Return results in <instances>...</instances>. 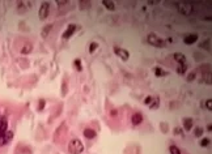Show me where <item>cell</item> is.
Listing matches in <instances>:
<instances>
[{
    "label": "cell",
    "mask_w": 212,
    "mask_h": 154,
    "mask_svg": "<svg viewBox=\"0 0 212 154\" xmlns=\"http://www.w3.org/2000/svg\"><path fill=\"white\" fill-rule=\"evenodd\" d=\"M68 152L71 154H81L84 152V145L79 138H72L68 144Z\"/></svg>",
    "instance_id": "6da1fadb"
},
{
    "label": "cell",
    "mask_w": 212,
    "mask_h": 154,
    "mask_svg": "<svg viewBox=\"0 0 212 154\" xmlns=\"http://www.w3.org/2000/svg\"><path fill=\"white\" fill-rule=\"evenodd\" d=\"M147 42H148L149 45L154 46V47H165V46H166V42H165L164 39H161L160 37H157L156 34H149L148 37H147Z\"/></svg>",
    "instance_id": "7a4b0ae2"
},
{
    "label": "cell",
    "mask_w": 212,
    "mask_h": 154,
    "mask_svg": "<svg viewBox=\"0 0 212 154\" xmlns=\"http://www.w3.org/2000/svg\"><path fill=\"white\" fill-rule=\"evenodd\" d=\"M49 12H50V4L47 1H43L41 4V8H39V12H38L39 20H46V19H47Z\"/></svg>",
    "instance_id": "3957f363"
},
{
    "label": "cell",
    "mask_w": 212,
    "mask_h": 154,
    "mask_svg": "<svg viewBox=\"0 0 212 154\" xmlns=\"http://www.w3.org/2000/svg\"><path fill=\"white\" fill-rule=\"evenodd\" d=\"M177 7H178L179 12H181L182 15H185V16H189V15H191V13H193L191 4H187V3H178Z\"/></svg>",
    "instance_id": "277c9868"
},
{
    "label": "cell",
    "mask_w": 212,
    "mask_h": 154,
    "mask_svg": "<svg viewBox=\"0 0 212 154\" xmlns=\"http://www.w3.org/2000/svg\"><path fill=\"white\" fill-rule=\"evenodd\" d=\"M12 138H13V132L12 131H7L3 136H0V146L8 144L9 141H12Z\"/></svg>",
    "instance_id": "5b68a950"
},
{
    "label": "cell",
    "mask_w": 212,
    "mask_h": 154,
    "mask_svg": "<svg viewBox=\"0 0 212 154\" xmlns=\"http://www.w3.org/2000/svg\"><path fill=\"white\" fill-rule=\"evenodd\" d=\"M114 52H115L122 60H124V62H126V60L130 59V54H128V51H126V50H123V48L114 47Z\"/></svg>",
    "instance_id": "8992f818"
},
{
    "label": "cell",
    "mask_w": 212,
    "mask_h": 154,
    "mask_svg": "<svg viewBox=\"0 0 212 154\" xmlns=\"http://www.w3.org/2000/svg\"><path fill=\"white\" fill-rule=\"evenodd\" d=\"M76 31V25H73V24H71V25H68V28H67V30L63 33V38L64 39H68V38H71L73 35V33Z\"/></svg>",
    "instance_id": "52a82bcc"
},
{
    "label": "cell",
    "mask_w": 212,
    "mask_h": 154,
    "mask_svg": "<svg viewBox=\"0 0 212 154\" xmlns=\"http://www.w3.org/2000/svg\"><path fill=\"white\" fill-rule=\"evenodd\" d=\"M131 123L134 124V125L142 124L143 123V115L140 112H135L134 115H132V118H131Z\"/></svg>",
    "instance_id": "ba28073f"
},
{
    "label": "cell",
    "mask_w": 212,
    "mask_h": 154,
    "mask_svg": "<svg viewBox=\"0 0 212 154\" xmlns=\"http://www.w3.org/2000/svg\"><path fill=\"white\" fill-rule=\"evenodd\" d=\"M198 41V34H189V35H186L185 39H183V42H185L186 45H193V43H195V42Z\"/></svg>",
    "instance_id": "9c48e42d"
},
{
    "label": "cell",
    "mask_w": 212,
    "mask_h": 154,
    "mask_svg": "<svg viewBox=\"0 0 212 154\" xmlns=\"http://www.w3.org/2000/svg\"><path fill=\"white\" fill-rule=\"evenodd\" d=\"M173 58H174V60H177V62H178V65L187 64V63H186V56L183 55V54H181V52H175L173 55Z\"/></svg>",
    "instance_id": "30bf717a"
},
{
    "label": "cell",
    "mask_w": 212,
    "mask_h": 154,
    "mask_svg": "<svg viewBox=\"0 0 212 154\" xmlns=\"http://www.w3.org/2000/svg\"><path fill=\"white\" fill-rule=\"evenodd\" d=\"M7 131H8V123H7V119L5 118H1V119H0V136H3Z\"/></svg>",
    "instance_id": "8fae6325"
},
{
    "label": "cell",
    "mask_w": 212,
    "mask_h": 154,
    "mask_svg": "<svg viewBox=\"0 0 212 154\" xmlns=\"http://www.w3.org/2000/svg\"><path fill=\"white\" fill-rule=\"evenodd\" d=\"M193 125H194V120L191 119V118H185V119H183V128H185L186 131L191 129Z\"/></svg>",
    "instance_id": "7c38bea8"
},
{
    "label": "cell",
    "mask_w": 212,
    "mask_h": 154,
    "mask_svg": "<svg viewBox=\"0 0 212 154\" xmlns=\"http://www.w3.org/2000/svg\"><path fill=\"white\" fill-rule=\"evenodd\" d=\"M84 136L87 138H94L96 137V131L94 129H91V128H87V129H84Z\"/></svg>",
    "instance_id": "4fadbf2b"
},
{
    "label": "cell",
    "mask_w": 212,
    "mask_h": 154,
    "mask_svg": "<svg viewBox=\"0 0 212 154\" xmlns=\"http://www.w3.org/2000/svg\"><path fill=\"white\" fill-rule=\"evenodd\" d=\"M199 47L207 50V51H210V50H211V41H210V39H206L204 42H200V43H199Z\"/></svg>",
    "instance_id": "5bb4252c"
},
{
    "label": "cell",
    "mask_w": 212,
    "mask_h": 154,
    "mask_svg": "<svg viewBox=\"0 0 212 154\" xmlns=\"http://www.w3.org/2000/svg\"><path fill=\"white\" fill-rule=\"evenodd\" d=\"M102 4H103V7H105V8H107L109 10H114V9H115V5H114L113 1H109V0H103Z\"/></svg>",
    "instance_id": "9a60e30c"
},
{
    "label": "cell",
    "mask_w": 212,
    "mask_h": 154,
    "mask_svg": "<svg viewBox=\"0 0 212 154\" xmlns=\"http://www.w3.org/2000/svg\"><path fill=\"white\" fill-rule=\"evenodd\" d=\"M159 106H160V99H159V97H153V99H152V103L149 105V107L152 110H154V109H159Z\"/></svg>",
    "instance_id": "2e32d148"
},
{
    "label": "cell",
    "mask_w": 212,
    "mask_h": 154,
    "mask_svg": "<svg viewBox=\"0 0 212 154\" xmlns=\"http://www.w3.org/2000/svg\"><path fill=\"white\" fill-rule=\"evenodd\" d=\"M51 29H52V25H51V24H50V25H46V26L43 28V30H42V37H43V38L47 37V34L50 33V30H51Z\"/></svg>",
    "instance_id": "e0dca14e"
},
{
    "label": "cell",
    "mask_w": 212,
    "mask_h": 154,
    "mask_svg": "<svg viewBox=\"0 0 212 154\" xmlns=\"http://www.w3.org/2000/svg\"><path fill=\"white\" fill-rule=\"evenodd\" d=\"M169 152H170V154H181V150H179L178 146H175V145L169 146Z\"/></svg>",
    "instance_id": "ac0fdd59"
},
{
    "label": "cell",
    "mask_w": 212,
    "mask_h": 154,
    "mask_svg": "<svg viewBox=\"0 0 212 154\" xmlns=\"http://www.w3.org/2000/svg\"><path fill=\"white\" fill-rule=\"evenodd\" d=\"M186 71H187V64H182V65H178L177 68V72L179 74H185Z\"/></svg>",
    "instance_id": "d6986e66"
},
{
    "label": "cell",
    "mask_w": 212,
    "mask_h": 154,
    "mask_svg": "<svg viewBox=\"0 0 212 154\" xmlns=\"http://www.w3.org/2000/svg\"><path fill=\"white\" fill-rule=\"evenodd\" d=\"M31 50H33V48H31V46H30V45H25L24 47L20 50V51H21V54H30V52H31Z\"/></svg>",
    "instance_id": "ffe728a7"
},
{
    "label": "cell",
    "mask_w": 212,
    "mask_h": 154,
    "mask_svg": "<svg viewBox=\"0 0 212 154\" xmlns=\"http://www.w3.org/2000/svg\"><path fill=\"white\" fill-rule=\"evenodd\" d=\"M154 73H156V76H166L168 74V72H164L161 68H156V69H154Z\"/></svg>",
    "instance_id": "44dd1931"
},
{
    "label": "cell",
    "mask_w": 212,
    "mask_h": 154,
    "mask_svg": "<svg viewBox=\"0 0 212 154\" xmlns=\"http://www.w3.org/2000/svg\"><path fill=\"white\" fill-rule=\"evenodd\" d=\"M97 48H98V45H97V43H94V42H92V43H91V46H89V52H91V54H93V52H94Z\"/></svg>",
    "instance_id": "7402d4cb"
},
{
    "label": "cell",
    "mask_w": 212,
    "mask_h": 154,
    "mask_svg": "<svg viewBox=\"0 0 212 154\" xmlns=\"http://www.w3.org/2000/svg\"><path fill=\"white\" fill-rule=\"evenodd\" d=\"M211 144V141H210V138H203L202 141H200V146H203V148H207L208 145Z\"/></svg>",
    "instance_id": "603a6c76"
},
{
    "label": "cell",
    "mask_w": 212,
    "mask_h": 154,
    "mask_svg": "<svg viewBox=\"0 0 212 154\" xmlns=\"http://www.w3.org/2000/svg\"><path fill=\"white\" fill-rule=\"evenodd\" d=\"M73 64H75V67H76V69L77 71H82V67H81V60L80 59H76L73 62Z\"/></svg>",
    "instance_id": "cb8c5ba5"
},
{
    "label": "cell",
    "mask_w": 212,
    "mask_h": 154,
    "mask_svg": "<svg viewBox=\"0 0 212 154\" xmlns=\"http://www.w3.org/2000/svg\"><path fill=\"white\" fill-rule=\"evenodd\" d=\"M202 135H203V128H199V127L195 128V136L196 137H200Z\"/></svg>",
    "instance_id": "d4e9b609"
},
{
    "label": "cell",
    "mask_w": 212,
    "mask_h": 154,
    "mask_svg": "<svg viewBox=\"0 0 212 154\" xmlns=\"http://www.w3.org/2000/svg\"><path fill=\"white\" fill-rule=\"evenodd\" d=\"M174 133L175 135H179V136H182L183 135V131H182V128H174Z\"/></svg>",
    "instance_id": "484cf974"
},
{
    "label": "cell",
    "mask_w": 212,
    "mask_h": 154,
    "mask_svg": "<svg viewBox=\"0 0 212 154\" xmlns=\"http://www.w3.org/2000/svg\"><path fill=\"white\" fill-rule=\"evenodd\" d=\"M206 107L210 111L212 110V101H211V99H207V101H206Z\"/></svg>",
    "instance_id": "4316f807"
},
{
    "label": "cell",
    "mask_w": 212,
    "mask_h": 154,
    "mask_svg": "<svg viewBox=\"0 0 212 154\" xmlns=\"http://www.w3.org/2000/svg\"><path fill=\"white\" fill-rule=\"evenodd\" d=\"M152 99H153V97H147V98L144 99V103H145V105H151V103H152Z\"/></svg>",
    "instance_id": "83f0119b"
},
{
    "label": "cell",
    "mask_w": 212,
    "mask_h": 154,
    "mask_svg": "<svg viewBox=\"0 0 212 154\" xmlns=\"http://www.w3.org/2000/svg\"><path fill=\"white\" fill-rule=\"evenodd\" d=\"M194 78H195V73H190L189 76H187V81H194Z\"/></svg>",
    "instance_id": "f1b7e54d"
},
{
    "label": "cell",
    "mask_w": 212,
    "mask_h": 154,
    "mask_svg": "<svg viewBox=\"0 0 212 154\" xmlns=\"http://www.w3.org/2000/svg\"><path fill=\"white\" fill-rule=\"evenodd\" d=\"M45 107V101L43 99H41V101H39V106H38V110H42Z\"/></svg>",
    "instance_id": "f546056e"
},
{
    "label": "cell",
    "mask_w": 212,
    "mask_h": 154,
    "mask_svg": "<svg viewBox=\"0 0 212 154\" xmlns=\"http://www.w3.org/2000/svg\"><path fill=\"white\" fill-rule=\"evenodd\" d=\"M80 5L81 7H89V5H91V3H89V1H84V3L80 1Z\"/></svg>",
    "instance_id": "4dcf8cb0"
},
{
    "label": "cell",
    "mask_w": 212,
    "mask_h": 154,
    "mask_svg": "<svg viewBox=\"0 0 212 154\" xmlns=\"http://www.w3.org/2000/svg\"><path fill=\"white\" fill-rule=\"evenodd\" d=\"M56 4H58L59 7H62V5H66L67 1H66V0H64V1H56Z\"/></svg>",
    "instance_id": "1f68e13d"
},
{
    "label": "cell",
    "mask_w": 212,
    "mask_h": 154,
    "mask_svg": "<svg viewBox=\"0 0 212 154\" xmlns=\"http://www.w3.org/2000/svg\"><path fill=\"white\" fill-rule=\"evenodd\" d=\"M114 115H115V116L118 115V111H117V110H113V111H111V116H114Z\"/></svg>",
    "instance_id": "d6a6232c"
}]
</instances>
